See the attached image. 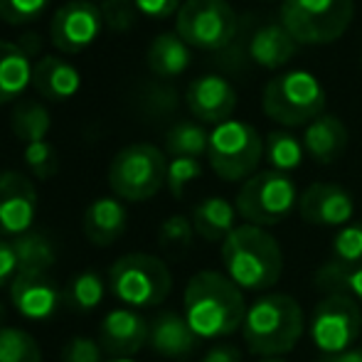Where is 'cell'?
I'll return each instance as SVG.
<instances>
[{"instance_id":"obj_40","label":"cell","mask_w":362,"mask_h":362,"mask_svg":"<svg viewBox=\"0 0 362 362\" xmlns=\"http://www.w3.org/2000/svg\"><path fill=\"white\" fill-rule=\"evenodd\" d=\"M134 5L146 18L165 20V18H170V15H177L182 0H134Z\"/></svg>"},{"instance_id":"obj_20","label":"cell","mask_w":362,"mask_h":362,"mask_svg":"<svg viewBox=\"0 0 362 362\" xmlns=\"http://www.w3.org/2000/svg\"><path fill=\"white\" fill-rule=\"evenodd\" d=\"M81 76L74 64L67 59L57 57V54H42L35 62L33 69V89L37 91L42 99L49 101H67L79 91Z\"/></svg>"},{"instance_id":"obj_13","label":"cell","mask_w":362,"mask_h":362,"mask_svg":"<svg viewBox=\"0 0 362 362\" xmlns=\"http://www.w3.org/2000/svg\"><path fill=\"white\" fill-rule=\"evenodd\" d=\"M37 215V190L23 173H0V237L30 232Z\"/></svg>"},{"instance_id":"obj_31","label":"cell","mask_w":362,"mask_h":362,"mask_svg":"<svg viewBox=\"0 0 362 362\" xmlns=\"http://www.w3.org/2000/svg\"><path fill=\"white\" fill-rule=\"evenodd\" d=\"M0 362H42V348L28 330L0 325Z\"/></svg>"},{"instance_id":"obj_8","label":"cell","mask_w":362,"mask_h":362,"mask_svg":"<svg viewBox=\"0 0 362 362\" xmlns=\"http://www.w3.org/2000/svg\"><path fill=\"white\" fill-rule=\"evenodd\" d=\"M298 187L291 180V175L269 168L242 182L234 207L247 224L267 229L281 224L298 207Z\"/></svg>"},{"instance_id":"obj_34","label":"cell","mask_w":362,"mask_h":362,"mask_svg":"<svg viewBox=\"0 0 362 362\" xmlns=\"http://www.w3.org/2000/svg\"><path fill=\"white\" fill-rule=\"evenodd\" d=\"M25 165L30 168L37 180H49L52 175H57L59 168V158H57V148L49 141H37V144L25 146Z\"/></svg>"},{"instance_id":"obj_32","label":"cell","mask_w":362,"mask_h":362,"mask_svg":"<svg viewBox=\"0 0 362 362\" xmlns=\"http://www.w3.org/2000/svg\"><path fill=\"white\" fill-rule=\"evenodd\" d=\"M104 293H106V286H104V279H101L99 274L81 272L69 281L67 300L81 310H91L104 300Z\"/></svg>"},{"instance_id":"obj_27","label":"cell","mask_w":362,"mask_h":362,"mask_svg":"<svg viewBox=\"0 0 362 362\" xmlns=\"http://www.w3.org/2000/svg\"><path fill=\"white\" fill-rule=\"evenodd\" d=\"M10 129L25 146L47 141V134L52 129V116L37 101H23L15 106L13 116H10Z\"/></svg>"},{"instance_id":"obj_5","label":"cell","mask_w":362,"mask_h":362,"mask_svg":"<svg viewBox=\"0 0 362 362\" xmlns=\"http://www.w3.org/2000/svg\"><path fill=\"white\" fill-rule=\"evenodd\" d=\"M109 286L126 308H151L170 296L173 276L163 259L146 252H131L114 262Z\"/></svg>"},{"instance_id":"obj_35","label":"cell","mask_w":362,"mask_h":362,"mask_svg":"<svg viewBox=\"0 0 362 362\" xmlns=\"http://www.w3.org/2000/svg\"><path fill=\"white\" fill-rule=\"evenodd\" d=\"M202 175V163L200 158H173L168 163V177H165V185L168 190L173 192V197L180 200L185 187L190 185L192 180Z\"/></svg>"},{"instance_id":"obj_1","label":"cell","mask_w":362,"mask_h":362,"mask_svg":"<svg viewBox=\"0 0 362 362\" xmlns=\"http://www.w3.org/2000/svg\"><path fill=\"white\" fill-rule=\"evenodd\" d=\"M244 293L227 274L197 272L182 293V315L197 338H227L247 318Z\"/></svg>"},{"instance_id":"obj_16","label":"cell","mask_w":362,"mask_h":362,"mask_svg":"<svg viewBox=\"0 0 362 362\" xmlns=\"http://www.w3.org/2000/svg\"><path fill=\"white\" fill-rule=\"evenodd\" d=\"M151 323L134 308H114L104 315L99 343L114 358H131L148 345Z\"/></svg>"},{"instance_id":"obj_9","label":"cell","mask_w":362,"mask_h":362,"mask_svg":"<svg viewBox=\"0 0 362 362\" xmlns=\"http://www.w3.org/2000/svg\"><path fill=\"white\" fill-rule=\"evenodd\" d=\"M264 158V141L259 131L247 121L229 119L215 126L210 134L207 160L217 177L227 182L249 180L257 175V168Z\"/></svg>"},{"instance_id":"obj_17","label":"cell","mask_w":362,"mask_h":362,"mask_svg":"<svg viewBox=\"0 0 362 362\" xmlns=\"http://www.w3.org/2000/svg\"><path fill=\"white\" fill-rule=\"evenodd\" d=\"M10 300L23 318L47 320L57 313L62 296L47 274H15L10 281Z\"/></svg>"},{"instance_id":"obj_45","label":"cell","mask_w":362,"mask_h":362,"mask_svg":"<svg viewBox=\"0 0 362 362\" xmlns=\"http://www.w3.org/2000/svg\"><path fill=\"white\" fill-rule=\"evenodd\" d=\"M257 362H286V360H281V358H262V360H257Z\"/></svg>"},{"instance_id":"obj_30","label":"cell","mask_w":362,"mask_h":362,"mask_svg":"<svg viewBox=\"0 0 362 362\" xmlns=\"http://www.w3.org/2000/svg\"><path fill=\"white\" fill-rule=\"evenodd\" d=\"M210 148V134L200 124L180 121L165 134V153L173 158H200L207 156Z\"/></svg>"},{"instance_id":"obj_10","label":"cell","mask_w":362,"mask_h":362,"mask_svg":"<svg viewBox=\"0 0 362 362\" xmlns=\"http://www.w3.org/2000/svg\"><path fill=\"white\" fill-rule=\"evenodd\" d=\"M175 33L190 47L224 49L237 35V13L227 0H185L175 15Z\"/></svg>"},{"instance_id":"obj_21","label":"cell","mask_w":362,"mask_h":362,"mask_svg":"<svg viewBox=\"0 0 362 362\" xmlns=\"http://www.w3.org/2000/svg\"><path fill=\"white\" fill-rule=\"evenodd\" d=\"M298 47L300 45L281 23H269L249 40V59L264 69H281L296 57Z\"/></svg>"},{"instance_id":"obj_18","label":"cell","mask_w":362,"mask_h":362,"mask_svg":"<svg viewBox=\"0 0 362 362\" xmlns=\"http://www.w3.org/2000/svg\"><path fill=\"white\" fill-rule=\"evenodd\" d=\"M197 343H200V338L190 328L185 315L175 313V310H163V313H158L153 318L148 345L158 355H163V358H173V360L187 358V355L195 353Z\"/></svg>"},{"instance_id":"obj_37","label":"cell","mask_w":362,"mask_h":362,"mask_svg":"<svg viewBox=\"0 0 362 362\" xmlns=\"http://www.w3.org/2000/svg\"><path fill=\"white\" fill-rule=\"evenodd\" d=\"M136 15H139V10H136L134 0H104V5H101L104 25L114 33H126L134 28Z\"/></svg>"},{"instance_id":"obj_43","label":"cell","mask_w":362,"mask_h":362,"mask_svg":"<svg viewBox=\"0 0 362 362\" xmlns=\"http://www.w3.org/2000/svg\"><path fill=\"white\" fill-rule=\"evenodd\" d=\"M18 47L23 49V52L28 54L30 59H33L35 54L42 52V40H40V35H35V33H25L23 37H20ZM40 57H42V54H40Z\"/></svg>"},{"instance_id":"obj_7","label":"cell","mask_w":362,"mask_h":362,"mask_svg":"<svg viewBox=\"0 0 362 362\" xmlns=\"http://www.w3.org/2000/svg\"><path fill=\"white\" fill-rule=\"evenodd\" d=\"M355 0H281V25L298 45H330L345 35Z\"/></svg>"},{"instance_id":"obj_23","label":"cell","mask_w":362,"mask_h":362,"mask_svg":"<svg viewBox=\"0 0 362 362\" xmlns=\"http://www.w3.org/2000/svg\"><path fill=\"white\" fill-rule=\"evenodd\" d=\"M148 69L160 79H175L190 67L192 52L190 45L177 33H160L151 45L146 54Z\"/></svg>"},{"instance_id":"obj_6","label":"cell","mask_w":362,"mask_h":362,"mask_svg":"<svg viewBox=\"0 0 362 362\" xmlns=\"http://www.w3.org/2000/svg\"><path fill=\"white\" fill-rule=\"evenodd\" d=\"M168 177L165 153L153 144L121 148L109 165V187L119 200L144 202L163 190Z\"/></svg>"},{"instance_id":"obj_22","label":"cell","mask_w":362,"mask_h":362,"mask_svg":"<svg viewBox=\"0 0 362 362\" xmlns=\"http://www.w3.org/2000/svg\"><path fill=\"white\" fill-rule=\"evenodd\" d=\"M129 212L119 197H99L84 212V237L94 247H109L126 232Z\"/></svg>"},{"instance_id":"obj_39","label":"cell","mask_w":362,"mask_h":362,"mask_svg":"<svg viewBox=\"0 0 362 362\" xmlns=\"http://www.w3.org/2000/svg\"><path fill=\"white\" fill-rule=\"evenodd\" d=\"M62 362H104L101 360V345L86 335H76L64 345Z\"/></svg>"},{"instance_id":"obj_19","label":"cell","mask_w":362,"mask_h":362,"mask_svg":"<svg viewBox=\"0 0 362 362\" xmlns=\"http://www.w3.org/2000/svg\"><path fill=\"white\" fill-rule=\"evenodd\" d=\"M305 156H310L320 165H333L345 156L348 148V129L333 114H323L310 121L303 131Z\"/></svg>"},{"instance_id":"obj_4","label":"cell","mask_w":362,"mask_h":362,"mask_svg":"<svg viewBox=\"0 0 362 362\" xmlns=\"http://www.w3.org/2000/svg\"><path fill=\"white\" fill-rule=\"evenodd\" d=\"M262 109L276 124L293 129L308 126L325 111V89L305 69H291L276 74L267 84L262 96Z\"/></svg>"},{"instance_id":"obj_29","label":"cell","mask_w":362,"mask_h":362,"mask_svg":"<svg viewBox=\"0 0 362 362\" xmlns=\"http://www.w3.org/2000/svg\"><path fill=\"white\" fill-rule=\"evenodd\" d=\"M325 267L335 272H350L362 267V222H350L338 229Z\"/></svg>"},{"instance_id":"obj_24","label":"cell","mask_w":362,"mask_h":362,"mask_svg":"<svg viewBox=\"0 0 362 362\" xmlns=\"http://www.w3.org/2000/svg\"><path fill=\"white\" fill-rule=\"evenodd\" d=\"M237 207L224 197H205L192 207V227L205 242H224L237 227Z\"/></svg>"},{"instance_id":"obj_36","label":"cell","mask_w":362,"mask_h":362,"mask_svg":"<svg viewBox=\"0 0 362 362\" xmlns=\"http://www.w3.org/2000/svg\"><path fill=\"white\" fill-rule=\"evenodd\" d=\"M49 8V0H0V18L8 25H28Z\"/></svg>"},{"instance_id":"obj_25","label":"cell","mask_w":362,"mask_h":362,"mask_svg":"<svg viewBox=\"0 0 362 362\" xmlns=\"http://www.w3.org/2000/svg\"><path fill=\"white\" fill-rule=\"evenodd\" d=\"M33 59L18 45L0 40V106L15 101L33 86Z\"/></svg>"},{"instance_id":"obj_33","label":"cell","mask_w":362,"mask_h":362,"mask_svg":"<svg viewBox=\"0 0 362 362\" xmlns=\"http://www.w3.org/2000/svg\"><path fill=\"white\" fill-rule=\"evenodd\" d=\"M315 286L328 293H348L362 303V267L350 269V272H335L323 264L315 274Z\"/></svg>"},{"instance_id":"obj_11","label":"cell","mask_w":362,"mask_h":362,"mask_svg":"<svg viewBox=\"0 0 362 362\" xmlns=\"http://www.w3.org/2000/svg\"><path fill=\"white\" fill-rule=\"evenodd\" d=\"M362 333V308L348 293H328L310 315V340L323 355L350 350Z\"/></svg>"},{"instance_id":"obj_46","label":"cell","mask_w":362,"mask_h":362,"mask_svg":"<svg viewBox=\"0 0 362 362\" xmlns=\"http://www.w3.org/2000/svg\"><path fill=\"white\" fill-rule=\"evenodd\" d=\"M109 362H136V360H131V358H116V360H109Z\"/></svg>"},{"instance_id":"obj_2","label":"cell","mask_w":362,"mask_h":362,"mask_svg":"<svg viewBox=\"0 0 362 362\" xmlns=\"http://www.w3.org/2000/svg\"><path fill=\"white\" fill-rule=\"evenodd\" d=\"M224 274L242 291H267L284 274V252L276 237L257 224H237L222 242Z\"/></svg>"},{"instance_id":"obj_28","label":"cell","mask_w":362,"mask_h":362,"mask_svg":"<svg viewBox=\"0 0 362 362\" xmlns=\"http://www.w3.org/2000/svg\"><path fill=\"white\" fill-rule=\"evenodd\" d=\"M264 158L276 173H293L305 158L303 141L288 131H272L264 141Z\"/></svg>"},{"instance_id":"obj_42","label":"cell","mask_w":362,"mask_h":362,"mask_svg":"<svg viewBox=\"0 0 362 362\" xmlns=\"http://www.w3.org/2000/svg\"><path fill=\"white\" fill-rule=\"evenodd\" d=\"M202 362H242V350L234 348L229 343H222V345H215L205 353Z\"/></svg>"},{"instance_id":"obj_41","label":"cell","mask_w":362,"mask_h":362,"mask_svg":"<svg viewBox=\"0 0 362 362\" xmlns=\"http://www.w3.org/2000/svg\"><path fill=\"white\" fill-rule=\"evenodd\" d=\"M18 274V259H15L13 242H8L5 237H0V286H5L8 281H13Z\"/></svg>"},{"instance_id":"obj_14","label":"cell","mask_w":362,"mask_h":362,"mask_svg":"<svg viewBox=\"0 0 362 362\" xmlns=\"http://www.w3.org/2000/svg\"><path fill=\"white\" fill-rule=\"evenodd\" d=\"M300 219L313 227H345L353 222L355 202L343 185L335 182H313L300 192Z\"/></svg>"},{"instance_id":"obj_12","label":"cell","mask_w":362,"mask_h":362,"mask_svg":"<svg viewBox=\"0 0 362 362\" xmlns=\"http://www.w3.org/2000/svg\"><path fill=\"white\" fill-rule=\"evenodd\" d=\"M104 28L101 8L91 0H69L54 10L49 23V40L64 54H79L96 42Z\"/></svg>"},{"instance_id":"obj_38","label":"cell","mask_w":362,"mask_h":362,"mask_svg":"<svg viewBox=\"0 0 362 362\" xmlns=\"http://www.w3.org/2000/svg\"><path fill=\"white\" fill-rule=\"evenodd\" d=\"M192 234H195L192 219L182 215H173L160 224V244H165V247H190Z\"/></svg>"},{"instance_id":"obj_44","label":"cell","mask_w":362,"mask_h":362,"mask_svg":"<svg viewBox=\"0 0 362 362\" xmlns=\"http://www.w3.org/2000/svg\"><path fill=\"white\" fill-rule=\"evenodd\" d=\"M318 362H362V350H343L335 355H323Z\"/></svg>"},{"instance_id":"obj_26","label":"cell","mask_w":362,"mask_h":362,"mask_svg":"<svg viewBox=\"0 0 362 362\" xmlns=\"http://www.w3.org/2000/svg\"><path fill=\"white\" fill-rule=\"evenodd\" d=\"M18 274H47L54 267V247L42 232H25L13 239Z\"/></svg>"},{"instance_id":"obj_3","label":"cell","mask_w":362,"mask_h":362,"mask_svg":"<svg viewBox=\"0 0 362 362\" xmlns=\"http://www.w3.org/2000/svg\"><path fill=\"white\" fill-rule=\"evenodd\" d=\"M305 328L303 308L288 293H264L247 308L242 333L249 353L281 358L298 345Z\"/></svg>"},{"instance_id":"obj_15","label":"cell","mask_w":362,"mask_h":362,"mask_svg":"<svg viewBox=\"0 0 362 362\" xmlns=\"http://www.w3.org/2000/svg\"><path fill=\"white\" fill-rule=\"evenodd\" d=\"M185 104L190 114L202 124H224L237 109V91L224 76L202 74L190 81L185 91Z\"/></svg>"}]
</instances>
